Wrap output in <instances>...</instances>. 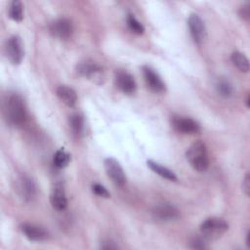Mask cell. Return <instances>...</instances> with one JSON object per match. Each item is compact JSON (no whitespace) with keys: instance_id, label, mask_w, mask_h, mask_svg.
<instances>
[{"instance_id":"obj_19","label":"cell","mask_w":250,"mask_h":250,"mask_svg":"<svg viewBox=\"0 0 250 250\" xmlns=\"http://www.w3.org/2000/svg\"><path fill=\"white\" fill-rule=\"evenodd\" d=\"M69 126L72 130V132L77 135L80 136L83 134L84 132V118L81 114L79 113H75L72 114L71 116H69Z\"/></svg>"},{"instance_id":"obj_28","label":"cell","mask_w":250,"mask_h":250,"mask_svg":"<svg viewBox=\"0 0 250 250\" xmlns=\"http://www.w3.org/2000/svg\"><path fill=\"white\" fill-rule=\"evenodd\" d=\"M101 248L108 250V249H116V248H118V246L116 244H114V242H112L110 240H106V241L103 242V244L101 245Z\"/></svg>"},{"instance_id":"obj_22","label":"cell","mask_w":250,"mask_h":250,"mask_svg":"<svg viewBox=\"0 0 250 250\" xmlns=\"http://www.w3.org/2000/svg\"><path fill=\"white\" fill-rule=\"evenodd\" d=\"M70 162V155L62 148L58 149L53 157V163L58 168H64Z\"/></svg>"},{"instance_id":"obj_30","label":"cell","mask_w":250,"mask_h":250,"mask_svg":"<svg viewBox=\"0 0 250 250\" xmlns=\"http://www.w3.org/2000/svg\"><path fill=\"white\" fill-rule=\"evenodd\" d=\"M249 100H250V99H249V95H247V98H246V102H245V103H246V105H247V107H249Z\"/></svg>"},{"instance_id":"obj_13","label":"cell","mask_w":250,"mask_h":250,"mask_svg":"<svg viewBox=\"0 0 250 250\" xmlns=\"http://www.w3.org/2000/svg\"><path fill=\"white\" fill-rule=\"evenodd\" d=\"M20 229L23 235L31 241H43L49 237L48 231L44 228L35 224L23 223L21 225Z\"/></svg>"},{"instance_id":"obj_3","label":"cell","mask_w":250,"mask_h":250,"mask_svg":"<svg viewBox=\"0 0 250 250\" xmlns=\"http://www.w3.org/2000/svg\"><path fill=\"white\" fill-rule=\"evenodd\" d=\"M228 229V222L219 217L207 218L200 225V232L206 240H216Z\"/></svg>"},{"instance_id":"obj_11","label":"cell","mask_w":250,"mask_h":250,"mask_svg":"<svg viewBox=\"0 0 250 250\" xmlns=\"http://www.w3.org/2000/svg\"><path fill=\"white\" fill-rule=\"evenodd\" d=\"M172 126L176 131L183 134H196L200 131L199 123L190 117H174L172 119Z\"/></svg>"},{"instance_id":"obj_29","label":"cell","mask_w":250,"mask_h":250,"mask_svg":"<svg viewBox=\"0 0 250 250\" xmlns=\"http://www.w3.org/2000/svg\"><path fill=\"white\" fill-rule=\"evenodd\" d=\"M246 245L250 247V231L249 230L246 233Z\"/></svg>"},{"instance_id":"obj_27","label":"cell","mask_w":250,"mask_h":250,"mask_svg":"<svg viewBox=\"0 0 250 250\" xmlns=\"http://www.w3.org/2000/svg\"><path fill=\"white\" fill-rule=\"evenodd\" d=\"M242 188H243V191L245 192V194L247 196H249V194H250V176L248 173L245 175V178L243 180Z\"/></svg>"},{"instance_id":"obj_12","label":"cell","mask_w":250,"mask_h":250,"mask_svg":"<svg viewBox=\"0 0 250 250\" xmlns=\"http://www.w3.org/2000/svg\"><path fill=\"white\" fill-rule=\"evenodd\" d=\"M152 214L154 218L163 222L176 220L180 216L179 210L174 205L167 202H161L155 205L152 210Z\"/></svg>"},{"instance_id":"obj_23","label":"cell","mask_w":250,"mask_h":250,"mask_svg":"<svg viewBox=\"0 0 250 250\" xmlns=\"http://www.w3.org/2000/svg\"><path fill=\"white\" fill-rule=\"evenodd\" d=\"M127 25L128 27L130 28V30L136 34H143L144 31H145V27L144 25L142 24V22H140L136 17L133 15V14H128L127 15Z\"/></svg>"},{"instance_id":"obj_2","label":"cell","mask_w":250,"mask_h":250,"mask_svg":"<svg viewBox=\"0 0 250 250\" xmlns=\"http://www.w3.org/2000/svg\"><path fill=\"white\" fill-rule=\"evenodd\" d=\"M186 157L190 166L197 171H205L209 166L207 147L201 141H196L190 145L186 152Z\"/></svg>"},{"instance_id":"obj_10","label":"cell","mask_w":250,"mask_h":250,"mask_svg":"<svg viewBox=\"0 0 250 250\" xmlns=\"http://www.w3.org/2000/svg\"><path fill=\"white\" fill-rule=\"evenodd\" d=\"M114 81L116 87L124 94H134L137 88L134 77L125 70H117L114 75Z\"/></svg>"},{"instance_id":"obj_7","label":"cell","mask_w":250,"mask_h":250,"mask_svg":"<svg viewBox=\"0 0 250 250\" xmlns=\"http://www.w3.org/2000/svg\"><path fill=\"white\" fill-rule=\"evenodd\" d=\"M49 30L54 37L61 40H67L72 35L73 25L70 20L66 18H60L51 22Z\"/></svg>"},{"instance_id":"obj_6","label":"cell","mask_w":250,"mask_h":250,"mask_svg":"<svg viewBox=\"0 0 250 250\" xmlns=\"http://www.w3.org/2000/svg\"><path fill=\"white\" fill-rule=\"evenodd\" d=\"M104 169L107 176L110 178V180L113 182L115 186H118V187L125 186L127 182V178L122 166L116 159L112 157H107L104 159Z\"/></svg>"},{"instance_id":"obj_26","label":"cell","mask_w":250,"mask_h":250,"mask_svg":"<svg viewBox=\"0 0 250 250\" xmlns=\"http://www.w3.org/2000/svg\"><path fill=\"white\" fill-rule=\"evenodd\" d=\"M238 14L243 20L249 21V18H250V6H249V4L247 3L243 6H241L239 11H238Z\"/></svg>"},{"instance_id":"obj_5","label":"cell","mask_w":250,"mask_h":250,"mask_svg":"<svg viewBox=\"0 0 250 250\" xmlns=\"http://www.w3.org/2000/svg\"><path fill=\"white\" fill-rule=\"evenodd\" d=\"M15 189L18 196L24 202L32 201L36 195L35 183L26 175H21L16 180Z\"/></svg>"},{"instance_id":"obj_15","label":"cell","mask_w":250,"mask_h":250,"mask_svg":"<svg viewBox=\"0 0 250 250\" xmlns=\"http://www.w3.org/2000/svg\"><path fill=\"white\" fill-rule=\"evenodd\" d=\"M50 202L54 209L63 211L67 206V198L63 187L61 184H56L50 193Z\"/></svg>"},{"instance_id":"obj_8","label":"cell","mask_w":250,"mask_h":250,"mask_svg":"<svg viewBox=\"0 0 250 250\" xmlns=\"http://www.w3.org/2000/svg\"><path fill=\"white\" fill-rule=\"evenodd\" d=\"M188 25L193 41L197 44L202 43L206 36V27L202 19L197 14H191L188 20Z\"/></svg>"},{"instance_id":"obj_17","label":"cell","mask_w":250,"mask_h":250,"mask_svg":"<svg viewBox=\"0 0 250 250\" xmlns=\"http://www.w3.org/2000/svg\"><path fill=\"white\" fill-rule=\"evenodd\" d=\"M146 163H147V166L149 167V169L152 170L157 175H159L160 177H162V178H164L168 181H173V182L177 181L176 174L172 170H170L169 168H167V167H165V166H163V165H161V164H159V163H157L153 160H147Z\"/></svg>"},{"instance_id":"obj_18","label":"cell","mask_w":250,"mask_h":250,"mask_svg":"<svg viewBox=\"0 0 250 250\" xmlns=\"http://www.w3.org/2000/svg\"><path fill=\"white\" fill-rule=\"evenodd\" d=\"M230 61L233 65L241 72H248L249 70V61L244 54L235 51L230 56Z\"/></svg>"},{"instance_id":"obj_21","label":"cell","mask_w":250,"mask_h":250,"mask_svg":"<svg viewBox=\"0 0 250 250\" xmlns=\"http://www.w3.org/2000/svg\"><path fill=\"white\" fill-rule=\"evenodd\" d=\"M215 88L217 93L224 98H229L233 93L232 85L226 79H218Z\"/></svg>"},{"instance_id":"obj_4","label":"cell","mask_w":250,"mask_h":250,"mask_svg":"<svg viewBox=\"0 0 250 250\" xmlns=\"http://www.w3.org/2000/svg\"><path fill=\"white\" fill-rule=\"evenodd\" d=\"M5 55L12 64H20L24 57V48L21 38L18 35L9 37L4 47Z\"/></svg>"},{"instance_id":"obj_1","label":"cell","mask_w":250,"mask_h":250,"mask_svg":"<svg viewBox=\"0 0 250 250\" xmlns=\"http://www.w3.org/2000/svg\"><path fill=\"white\" fill-rule=\"evenodd\" d=\"M3 115L11 126H21L26 118V108L23 99L17 93L6 96L3 102Z\"/></svg>"},{"instance_id":"obj_14","label":"cell","mask_w":250,"mask_h":250,"mask_svg":"<svg viewBox=\"0 0 250 250\" xmlns=\"http://www.w3.org/2000/svg\"><path fill=\"white\" fill-rule=\"evenodd\" d=\"M77 72L88 79H101L103 75V68L95 62L85 61L77 65Z\"/></svg>"},{"instance_id":"obj_9","label":"cell","mask_w":250,"mask_h":250,"mask_svg":"<svg viewBox=\"0 0 250 250\" xmlns=\"http://www.w3.org/2000/svg\"><path fill=\"white\" fill-rule=\"evenodd\" d=\"M144 79L147 87L154 93H162L165 91L166 86L159 74L150 66L144 65L142 67Z\"/></svg>"},{"instance_id":"obj_20","label":"cell","mask_w":250,"mask_h":250,"mask_svg":"<svg viewBox=\"0 0 250 250\" xmlns=\"http://www.w3.org/2000/svg\"><path fill=\"white\" fill-rule=\"evenodd\" d=\"M9 17L15 21H21L23 18L22 3L20 0H14L9 7Z\"/></svg>"},{"instance_id":"obj_16","label":"cell","mask_w":250,"mask_h":250,"mask_svg":"<svg viewBox=\"0 0 250 250\" xmlns=\"http://www.w3.org/2000/svg\"><path fill=\"white\" fill-rule=\"evenodd\" d=\"M56 93L58 98L67 106L71 107L75 105L77 102V95H76V92L71 87L61 85L57 88Z\"/></svg>"},{"instance_id":"obj_25","label":"cell","mask_w":250,"mask_h":250,"mask_svg":"<svg viewBox=\"0 0 250 250\" xmlns=\"http://www.w3.org/2000/svg\"><path fill=\"white\" fill-rule=\"evenodd\" d=\"M190 247L193 249H204L207 248L206 242H205V238H199V237H194L190 240Z\"/></svg>"},{"instance_id":"obj_24","label":"cell","mask_w":250,"mask_h":250,"mask_svg":"<svg viewBox=\"0 0 250 250\" xmlns=\"http://www.w3.org/2000/svg\"><path fill=\"white\" fill-rule=\"evenodd\" d=\"M92 191L100 197H104V198H109L110 197V193L109 191L101 184L95 183L92 185Z\"/></svg>"}]
</instances>
